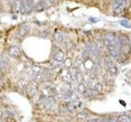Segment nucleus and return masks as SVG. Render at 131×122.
I'll list each match as a JSON object with an SVG mask.
<instances>
[{
	"label": "nucleus",
	"instance_id": "nucleus-8",
	"mask_svg": "<svg viewBox=\"0 0 131 122\" xmlns=\"http://www.w3.org/2000/svg\"><path fill=\"white\" fill-rule=\"evenodd\" d=\"M53 58H54L55 61H57V62H61L64 59V54L63 52L61 51V50H58L55 52L54 55H53Z\"/></svg>",
	"mask_w": 131,
	"mask_h": 122
},
{
	"label": "nucleus",
	"instance_id": "nucleus-5",
	"mask_svg": "<svg viewBox=\"0 0 131 122\" xmlns=\"http://www.w3.org/2000/svg\"><path fill=\"white\" fill-rule=\"evenodd\" d=\"M8 52H9V55L12 57H17L20 54V51L19 47H16V46L11 47L9 48V51H8Z\"/></svg>",
	"mask_w": 131,
	"mask_h": 122
},
{
	"label": "nucleus",
	"instance_id": "nucleus-14",
	"mask_svg": "<svg viewBox=\"0 0 131 122\" xmlns=\"http://www.w3.org/2000/svg\"><path fill=\"white\" fill-rule=\"evenodd\" d=\"M77 116H78V118H86L87 117V115H86L85 113H84V112H80V113H78V115H77Z\"/></svg>",
	"mask_w": 131,
	"mask_h": 122
},
{
	"label": "nucleus",
	"instance_id": "nucleus-1",
	"mask_svg": "<svg viewBox=\"0 0 131 122\" xmlns=\"http://www.w3.org/2000/svg\"><path fill=\"white\" fill-rule=\"evenodd\" d=\"M37 82L35 81H31L30 82H29L26 85V95L29 97H33L35 93L37 91Z\"/></svg>",
	"mask_w": 131,
	"mask_h": 122
},
{
	"label": "nucleus",
	"instance_id": "nucleus-3",
	"mask_svg": "<svg viewBox=\"0 0 131 122\" xmlns=\"http://www.w3.org/2000/svg\"><path fill=\"white\" fill-rule=\"evenodd\" d=\"M115 39H116L115 34L113 33H109V34H107L105 37V45L107 47L109 45L112 44L115 42Z\"/></svg>",
	"mask_w": 131,
	"mask_h": 122
},
{
	"label": "nucleus",
	"instance_id": "nucleus-17",
	"mask_svg": "<svg viewBox=\"0 0 131 122\" xmlns=\"http://www.w3.org/2000/svg\"><path fill=\"white\" fill-rule=\"evenodd\" d=\"M15 1H16V0H9V2H10L11 3H14Z\"/></svg>",
	"mask_w": 131,
	"mask_h": 122
},
{
	"label": "nucleus",
	"instance_id": "nucleus-4",
	"mask_svg": "<svg viewBox=\"0 0 131 122\" xmlns=\"http://www.w3.org/2000/svg\"><path fill=\"white\" fill-rule=\"evenodd\" d=\"M30 31V28L28 24H24L19 29V35L20 37H24L26 36L27 34H29V33Z\"/></svg>",
	"mask_w": 131,
	"mask_h": 122
},
{
	"label": "nucleus",
	"instance_id": "nucleus-16",
	"mask_svg": "<svg viewBox=\"0 0 131 122\" xmlns=\"http://www.w3.org/2000/svg\"><path fill=\"white\" fill-rule=\"evenodd\" d=\"M100 121H101V120H99V119H92V120H89V122H100Z\"/></svg>",
	"mask_w": 131,
	"mask_h": 122
},
{
	"label": "nucleus",
	"instance_id": "nucleus-9",
	"mask_svg": "<svg viewBox=\"0 0 131 122\" xmlns=\"http://www.w3.org/2000/svg\"><path fill=\"white\" fill-rule=\"evenodd\" d=\"M106 66L107 67V68L112 72V73H116V68L115 67V65L113 64V62L111 59H106Z\"/></svg>",
	"mask_w": 131,
	"mask_h": 122
},
{
	"label": "nucleus",
	"instance_id": "nucleus-7",
	"mask_svg": "<svg viewBox=\"0 0 131 122\" xmlns=\"http://www.w3.org/2000/svg\"><path fill=\"white\" fill-rule=\"evenodd\" d=\"M116 122H130L131 115H121L116 118Z\"/></svg>",
	"mask_w": 131,
	"mask_h": 122
},
{
	"label": "nucleus",
	"instance_id": "nucleus-18",
	"mask_svg": "<svg viewBox=\"0 0 131 122\" xmlns=\"http://www.w3.org/2000/svg\"><path fill=\"white\" fill-rule=\"evenodd\" d=\"M0 72H1V64H0Z\"/></svg>",
	"mask_w": 131,
	"mask_h": 122
},
{
	"label": "nucleus",
	"instance_id": "nucleus-15",
	"mask_svg": "<svg viewBox=\"0 0 131 122\" xmlns=\"http://www.w3.org/2000/svg\"><path fill=\"white\" fill-rule=\"evenodd\" d=\"M34 72H37V73H39L40 72V68L39 66H35L34 67Z\"/></svg>",
	"mask_w": 131,
	"mask_h": 122
},
{
	"label": "nucleus",
	"instance_id": "nucleus-13",
	"mask_svg": "<svg viewBox=\"0 0 131 122\" xmlns=\"http://www.w3.org/2000/svg\"><path fill=\"white\" fill-rule=\"evenodd\" d=\"M121 24L122 26H124L125 28H131V24L129 21H127V20H121Z\"/></svg>",
	"mask_w": 131,
	"mask_h": 122
},
{
	"label": "nucleus",
	"instance_id": "nucleus-10",
	"mask_svg": "<svg viewBox=\"0 0 131 122\" xmlns=\"http://www.w3.org/2000/svg\"><path fill=\"white\" fill-rule=\"evenodd\" d=\"M97 94V92L95 90V89H86V90L83 93V95H84V97H93V96H95Z\"/></svg>",
	"mask_w": 131,
	"mask_h": 122
},
{
	"label": "nucleus",
	"instance_id": "nucleus-12",
	"mask_svg": "<svg viewBox=\"0 0 131 122\" xmlns=\"http://www.w3.org/2000/svg\"><path fill=\"white\" fill-rule=\"evenodd\" d=\"M93 87H94L93 89H95L97 92H100V91H102V85L100 83H98V82L94 84Z\"/></svg>",
	"mask_w": 131,
	"mask_h": 122
},
{
	"label": "nucleus",
	"instance_id": "nucleus-6",
	"mask_svg": "<svg viewBox=\"0 0 131 122\" xmlns=\"http://www.w3.org/2000/svg\"><path fill=\"white\" fill-rule=\"evenodd\" d=\"M54 38H55V40H56L58 43H63V42H64V41H65V39H66L65 34H62L61 32H59V31H57V32L55 33Z\"/></svg>",
	"mask_w": 131,
	"mask_h": 122
},
{
	"label": "nucleus",
	"instance_id": "nucleus-2",
	"mask_svg": "<svg viewBox=\"0 0 131 122\" xmlns=\"http://www.w3.org/2000/svg\"><path fill=\"white\" fill-rule=\"evenodd\" d=\"M33 6H34V0H22L20 7L22 12H30L32 11Z\"/></svg>",
	"mask_w": 131,
	"mask_h": 122
},
{
	"label": "nucleus",
	"instance_id": "nucleus-11",
	"mask_svg": "<svg viewBox=\"0 0 131 122\" xmlns=\"http://www.w3.org/2000/svg\"><path fill=\"white\" fill-rule=\"evenodd\" d=\"M77 89H78V90H79L82 94H83L86 90V89H86V85L83 82L79 83V85H78V86H77Z\"/></svg>",
	"mask_w": 131,
	"mask_h": 122
}]
</instances>
